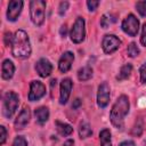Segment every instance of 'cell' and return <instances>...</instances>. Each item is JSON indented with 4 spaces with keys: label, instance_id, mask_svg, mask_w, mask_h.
<instances>
[{
    "label": "cell",
    "instance_id": "cell-15",
    "mask_svg": "<svg viewBox=\"0 0 146 146\" xmlns=\"http://www.w3.org/2000/svg\"><path fill=\"white\" fill-rule=\"evenodd\" d=\"M15 73V65L10 59H5L1 65V76L3 80H10Z\"/></svg>",
    "mask_w": 146,
    "mask_h": 146
},
{
    "label": "cell",
    "instance_id": "cell-14",
    "mask_svg": "<svg viewBox=\"0 0 146 146\" xmlns=\"http://www.w3.org/2000/svg\"><path fill=\"white\" fill-rule=\"evenodd\" d=\"M30 119H31L30 108L29 107H24L22 110V112L18 114V116L16 117V120H15V128L17 130L24 129L26 127V124L30 122Z\"/></svg>",
    "mask_w": 146,
    "mask_h": 146
},
{
    "label": "cell",
    "instance_id": "cell-13",
    "mask_svg": "<svg viewBox=\"0 0 146 146\" xmlns=\"http://www.w3.org/2000/svg\"><path fill=\"white\" fill-rule=\"evenodd\" d=\"M35 71L41 78H47L52 71V65L47 58H40L35 63Z\"/></svg>",
    "mask_w": 146,
    "mask_h": 146
},
{
    "label": "cell",
    "instance_id": "cell-23",
    "mask_svg": "<svg viewBox=\"0 0 146 146\" xmlns=\"http://www.w3.org/2000/svg\"><path fill=\"white\" fill-rule=\"evenodd\" d=\"M127 52H128V55H129L130 57H136V56H138V54H139V48H138V46H137L135 42H131V43L128 46Z\"/></svg>",
    "mask_w": 146,
    "mask_h": 146
},
{
    "label": "cell",
    "instance_id": "cell-12",
    "mask_svg": "<svg viewBox=\"0 0 146 146\" xmlns=\"http://www.w3.org/2000/svg\"><path fill=\"white\" fill-rule=\"evenodd\" d=\"M73 60H74V54L72 51H65L60 58H59V62H58V68L62 73H66L71 70L72 67V64H73Z\"/></svg>",
    "mask_w": 146,
    "mask_h": 146
},
{
    "label": "cell",
    "instance_id": "cell-20",
    "mask_svg": "<svg viewBox=\"0 0 146 146\" xmlns=\"http://www.w3.org/2000/svg\"><path fill=\"white\" fill-rule=\"evenodd\" d=\"M91 135H92V129L89 125V123H87V122L80 123V127H79V136H80V138L81 139H86V138L90 137Z\"/></svg>",
    "mask_w": 146,
    "mask_h": 146
},
{
    "label": "cell",
    "instance_id": "cell-34",
    "mask_svg": "<svg viewBox=\"0 0 146 146\" xmlns=\"http://www.w3.org/2000/svg\"><path fill=\"white\" fill-rule=\"evenodd\" d=\"M80 105H81V100H80L79 98H76V99L74 100V103L72 104V108H73V110H76Z\"/></svg>",
    "mask_w": 146,
    "mask_h": 146
},
{
    "label": "cell",
    "instance_id": "cell-3",
    "mask_svg": "<svg viewBox=\"0 0 146 146\" xmlns=\"http://www.w3.org/2000/svg\"><path fill=\"white\" fill-rule=\"evenodd\" d=\"M44 10H46V1L33 0L30 2V16H31V21L35 26H41L43 24Z\"/></svg>",
    "mask_w": 146,
    "mask_h": 146
},
{
    "label": "cell",
    "instance_id": "cell-30",
    "mask_svg": "<svg viewBox=\"0 0 146 146\" xmlns=\"http://www.w3.org/2000/svg\"><path fill=\"white\" fill-rule=\"evenodd\" d=\"M140 42L143 46L146 47V23H144L143 29H141V36H140Z\"/></svg>",
    "mask_w": 146,
    "mask_h": 146
},
{
    "label": "cell",
    "instance_id": "cell-25",
    "mask_svg": "<svg viewBox=\"0 0 146 146\" xmlns=\"http://www.w3.org/2000/svg\"><path fill=\"white\" fill-rule=\"evenodd\" d=\"M13 146H27V140L23 136H17L14 139Z\"/></svg>",
    "mask_w": 146,
    "mask_h": 146
},
{
    "label": "cell",
    "instance_id": "cell-4",
    "mask_svg": "<svg viewBox=\"0 0 146 146\" xmlns=\"http://www.w3.org/2000/svg\"><path fill=\"white\" fill-rule=\"evenodd\" d=\"M19 105V97L14 91H7L3 96V103H2V112L3 115L7 119H10Z\"/></svg>",
    "mask_w": 146,
    "mask_h": 146
},
{
    "label": "cell",
    "instance_id": "cell-17",
    "mask_svg": "<svg viewBox=\"0 0 146 146\" xmlns=\"http://www.w3.org/2000/svg\"><path fill=\"white\" fill-rule=\"evenodd\" d=\"M56 129L58 131L59 135L66 137V136H70L72 132H73V128L67 124V123H64V122H60V121H56Z\"/></svg>",
    "mask_w": 146,
    "mask_h": 146
},
{
    "label": "cell",
    "instance_id": "cell-36",
    "mask_svg": "<svg viewBox=\"0 0 146 146\" xmlns=\"http://www.w3.org/2000/svg\"><path fill=\"white\" fill-rule=\"evenodd\" d=\"M73 144H74V141H73L72 139H68V140H66V141L64 143L63 146H73Z\"/></svg>",
    "mask_w": 146,
    "mask_h": 146
},
{
    "label": "cell",
    "instance_id": "cell-22",
    "mask_svg": "<svg viewBox=\"0 0 146 146\" xmlns=\"http://www.w3.org/2000/svg\"><path fill=\"white\" fill-rule=\"evenodd\" d=\"M116 19H115V17L112 15V14H105V15H103L102 16V18H100V25H102V27H104V29H107L112 23H114Z\"/></svg>",
    "mask_w": 146,
    "mask_h": 146
},
{
    "label": "cell",
    "instance_id": "cell-31",
    "mask_svg": "<svg viewBox=\"0 0 146 146\" xmlns=\"http://www.w3.org/2000/svg\"><path fill=\"white\" fill-rule=\"evenodd\" d=\"M5 43H6V46H9L13 43V36H11L10 32L5 33Z\"/></svg>",
    "mask_w": 146,
    "mask_h": 146
},
{
    "label": "cell",
    "instance_id": "cell-35",
    "mask_svg": "<svg viewBox=\"0 0 146 146\" xmlns=\"http://www.w3.org/2000/svg\"><path fill=\"white\" fill-rule=\"evenodd\" d=\"M66 32H67V29H66V25L64 24V25H62V27H60V35L65 38V35H66Z\"/></svg>",
    "mask_w": 146,
    "mask_h": 146
},
{
    "label": "cell",
    "instance_id": "cell-7",
    "mask_svg": "<svg viewBox=\"0 0 146 146\" xmlns=\"http://www.w3.org/2000/svg\"><path fill=\"white\" fill-rule=\"evenodd\" d=\"M120 44L121 40L113 34H106L102 41V48L105 54H113L119 49Z\"/></svg>",
    "mask_w": 146,
    "mask_h": 146
},
{
    "label": "cell",
    "instance_id": "cell-8",
    "mask_svg": "<svg viewBox=\"0 0 146 146\" xmlns=\"http://www.w3.org/2000/svg\"><path fill=\"white\" fill-rule=\"evenodd\" d=\"M111 97V88L107 82H103L98 87V92H97V105L102 108L106 107Z\"/></svg>",
    "mask_w": 146,
    "mask_h": 146
},
{
    "label": "cell",
    "instance_id": "cell-5",
    "mask_svg": "<svg viewBox=\"0 0 146 146\" xmlns=\"http://www.w3.org/2000/svg\"><path fill=\"white\" fill-rule=\"evenodd\" d=\"M71 40L74 43H81L86 38V23L82 17H78L70 32Z\"/></svg>",
    "mask_w": 146,
    "mask_h": 146
},
{
    "label": "cell",
    "instance_id": "cell-19",
    "mask_svg": "<svg viewBox=\"0 0 146 146\" xmlns=\"http://www.w3.org/2000/svg\"><path fill=\"white\" fill-rule=\"evenodd\" d=\"M92 76V68L90 66H83L78 71V79L80 81H88Z\"/></svg>",
    "mask_w": 146,
    "mask_h": 146
},
{
    "label": "cell",
    "instance_id": "cell-32",
    "mask_svg": "<svg viewBox=\"0 0 146 146\" xmlns=\"http://www.w3.org/2000/svg\"><path fill=\"white\" fill-rule=\"evenodd\" d=\"M141 131H143V125H141V123H140L139 125H135V128H133V130H132V133L136 135V136H139V135L141 133Z\"/></svg>",
    "mask_w": 146,
    "mask_h": 146
},
{
    "label": "cell",
    "instance_id": "cell-2",
    "mask_svg": "<svg viewBox=\"0 0 146 146\" xmlns=\"http://www.w3.org/2000/svg\"><path fill=\"white\" fill-rule=\"evenodd\" d=\"M129 108H130L129 98L125 95H121L114 103V105L111 110V113H110L111 122L115 128L122 129L123 121H124L125 115L129 113Z\"/></svg>",
    "mask_w": 146,
    "mask_h": 146
},
{
    "label": "cell",
    "instance_id": "cell-27",
    "mask_svg": "<svg viewBox=\"0 0 146 146\" xmlns=\"http://www.w3.org/2000/svg\"><path fill=\"white\" fill-rule=\"evenodd\" d=\"M139 73H140V80H141V82L143 83H146V63H144L140 66Z\"/></svg>",
    "mask_w": 146,
    "mask_h": 146
},
{
    "label": "cell",
    "instance_id": "cell-11",
    "mask_svg": "<svg viewBox=\"0 0 146 146\" xmlns=\"http://www.w3.org/2000/svg\"><path fill=\"white\" fill-rule=\"evenodd\" d=\"M72 87H73V82L71 79L66 78V79H63L62 82H60V91H59V103L62 105L66 104L67 100H68V97L71 95V90H72Z\"/></svg>",
    "mask_w": 146,
    "mask_h": 146
},
{
    "label": "cell",
    "instance_id": "cell-26",
    "mask_svg": "<svg viewBox=\"0 0 146 146\" xmlns=\"http://www.w3.org/2000/svg\"><path fill=\"white\" fill-rule=\"evenodd\" d=\"M7 138V131L3 125H0V145H3Z\"/></svg>",
    "mask_w": 146,
    "mask_h": 146
},
{
    "label": "cell",
    "instance_id": "cell-16",
    "mask_svg": "<svg viewBox=\"0 0 146 146\" xmlns=\"http://www.w3.org/2000/svg\"><path fill=\"white\" fill-rule=\"evenodd\" d=\"M34 116H35V121L36 123L39 124H43L48 121L49 119V110L44 106H41V107H38L35 108L34 111Z\"/></svg>",
    "mask_w": 146,
    "mask_h": 146
},
{
    "label": "cell",
    "instance_id": "cell-1",
    "mask_svg": "<svg viewBox=\"0 0 146 146\" xmlns=\"http://www.w3.org/2000/svg\"><path fill=\"white\" fill-rule=\"evenodd\" d=\"M31 42L24 30H17L13 35L11 52L17 58H27L31 55Z\"/></svg>",
    "mask_w": 146,
    "mask_h": 146
},
{
    "label": "cell",
    "instance_id": "cell-33",
    "mask_svg": "<svg viewBox=\"0 0 146 146\" xmlns=\"http://www.w3.org/2000/svg\"><path fill=\"white\" fill-rule=\"evenodd\" d=\"M120 146H136V144L132 140H124L120 144Z\"/></svg>",
    "mask_w": 146,
    "mask_h": 146
},
{
    "label": "cell",
    "instance_id": "cell-6",
    "mask_svg": "<svg viewBox=\"0 0 146 146\" xmlns=\"http://www.w3.org/2000/svg\"><path fill=\"white\" fill-rule=\"evenodd\" d=\"M121 27L124 33H127L130 36H136L139 31V21L133 14H129L121 24Z\"/></svg>",
    "mask_w": 146,
    "mask_h": 146
},
{
    "label": "cell",
    "instance_id": "cell-24",
    "mask_svg": "<svg viewBox=\"0 0 146 146\" xmlns=\"http://www.w3.org/2000/svg\"><path fill=\"white\" fill-rule=\"evenodd\" d=\"M136 8H137L138 13H139L141 16L146 17V0H144V1H138V2L136 3Z\"/></svg>",
    "mask_w": 146,
    "mask_h": 146
},
{
    "label": "cell",
    "instance_id": "cell-29",
    "mask_svg": "<svg viewBox=\"0 0 146 146\" xmlns=\"http://www.w3.org/2000/svg\"><path fill=\"white\" fill-rule=\"evenodd\" d=\"M67 7H68V2H67V1H63V2H60V5H59V9H58L59 15H62V16H63V15L66 13Z\"/></svg>",
    "mask_w": 146,
    "mask_h": 146
},
{
    "label": "cell",
    "instance_id": "cell-28",
    "mask_svg": "<svg viewBox=\"0 0 146 146\" xmlns=\"http://www.w3.org/2000/svg\"><path fill=\"white\" fill-rule=\"evenodd\" d=\"M87 6H88V8H89V10L90 11H95L96 9H97V7L99 6V1H95V0H89V1H87Z\"/></svg>",
    "mask_w": 146,
    "mask_h": 146
},
{
    "label": "cell",
    "instance_id": "cell-18",
    "mask_svg": "<svg viewBox=\"0 0 146 146\" xmlns=\"http://www.w3.org/2000/svg\"><path fill=\"white\" fill-rule=\"evenodd\" d=\"M131 72H132V65L129 64V63H128V64H124V65L120 68V72H119V74H117V76H116V80L122 81V80L128 79V78L130 76Z\"/></svg>",
    "mask_w": 146,
    "mask_h": 146
},
{
    "label": "cell",
    "instance_id": "cell-21",
    "mask_svg": "<svg viewBox=\"0 0 146 146\" xmlns=\"http://www.w3.org/2000/svg\"><path fill=\"white\" fill-rule=\"evenodd\" d=\"M99 140H100V146H112L111 131L108 129H103L99 132Z\"/></svg>",
    "mask_w": 146,
    "mask_h": 146
},
{
    "label": "cell",
    "instance_id": "cell-10",
    "mask_svg": "<svg viewBox=\"0 0 146 146\" xmlns=\"http://www.w3.org/2000/svg\"><path fill=\"white\" fill-rule=\"evenodd\" d=\"M23 9V1L22 0H13L8 3L7 9V18L10 22H15L18 16L21 15V11Z\"/></svg>",
    "mask_w": 146,
    "mask_h": 146
},
{
    "label": "cell",
    "instance_id": "cell-9",
    "mask_svg": "<svg viewBox=\"0 0 146 146\" xmlns=\"http://www.w3.org/2000/svg\"><path fill=\"white\" fill-rule=\"evenodd\" d=\"M46 95V86L41 81H32L30 84L29 100L35 102Z\"/></svg>",
    "mask_w": 146,
    "mask_h": 146
}]
</instances>
